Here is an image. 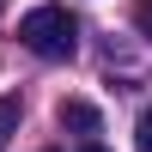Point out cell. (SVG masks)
Masks as SVG:
<instances>
[{
  "instance_id": "1",
  "label": "cell",
  "mask_w": 152,
  "mask_h": 152,
  "mask_svg": "<svg viewBox=\"0 0 152 152\" xmlns=\"http://www.w3.org/2000/svg\"><path fill=\"white\" fill-rule=\"evenodd\" d=\"M18 43L31 55H43V61H67L79 49V24H73L67 6H31L18 18Z\"/></svg>"
},
{
  "instance_id": "2",
  "label": "cell",
  "mask_w": 152,
  "mask_h": 152,
  "mask_svg": "<svg viewBox=\"0 0 152 152\" xmlns=\"http://www.w3.org/2000/svg\"><path fill=\"white\" fill-rule=\"evenodd\" d=\"M61 128H73V134H97V104H85V97H61Z\"/></svg>"
},
{
  "instance_id": "3",
  "label": "cell",
  "mask_w": 152,
  "mask_h": 152,
  "mask_svg": "<svg viewBox=\"0 0 152 152\" xmlns=\"http://www.w3.org/2000/svg\"><path fill=\"white\" fill-rule=\"evenodd\" d=\"M18 116H24V104H18V97H0V152H6V140H12V134H18Z\"/></svg>"
},
{
  "instance_id": "4",
  "label": "cell",
  "mask_w": 152,
  "mask_h": 152,
  "mask_svg": "<svg viewBox=\"0 0 152 152\" xmlns=\"http://www.w3.org/2000/svg\"><path fill=\"white\" fill-rule=\"evenodd\" d=\"M134 146L152 152V110H140V122H134Z\"/></svg>"
},
{
  "instance_id": "5",
  "label": "cell",
  "mask_w": 152,
  "mask_h": 152,
  "mask_svg": "<svg viewBox=\"0 0 152 152\" xmlns=\"http://www.w3.org/2000/svg\"><path fill=\"white\" fill-rule=\"evenodd\" d=\"M134 24H140V31L152 37V0H140V6H134Z\"/></svg>"
},
{
  "instance_id": "6",
  "label": "cell",
  "mask_w": 152,
  "mask_h": 152,
  "mask_svg": "<svg viewBox=\"0 0 152 152\" xmlns=\"http://www.w3.org/2000/svg\"><path fill=\"white\" fill-rule=\"evenodd\" d=\"M79 152H104V146H79Z\"/></svg>"
},
{
  "instance_id": "7",
  "label": "cell",
  "mask_w": 152,
  "mask_h": 152,
  "mask_svg": "<svg viewBox=\"0 0 152 152\" xmlns=\"http://www.w3.org/2000/svg\"><path fill=\"white\" fill-rule=\"evenodd\" d=\"M0 6H6V0H0Z\"/></svg>"
}]
</instances>
